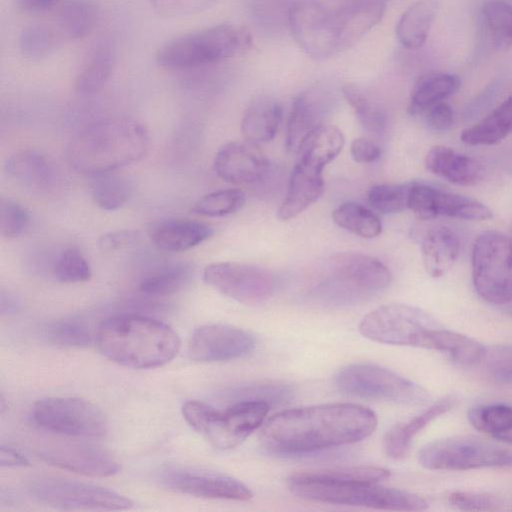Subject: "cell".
Here are the masks:
<instances>
[{
    "mask_svg": "<svg viewBox=\"0 0 512 512\" xmlns=\"http://www.w3.org/2000/svg\"><path fill=\"white\" fill-rule=\"evenodd\" d=\"M375 413L352 403L299 407L272 416L260 431V442L269 452L296 455L347 445L371 435Z\"/></svg>",
    "mask_w": 512,
    "mask_h": 512,
    "instance_id": "obj_1",
    "label": "cell"
},
{
    "mask_svg": "<svg viewBox=\"0 0 512 512\" xmlns=\"http://www.w3.org/2000/svg\"><path fill=\"white\" fill-rule=\"evenodd\" d=\"M149 134L139 121L115 117L79 130L67 146V159L77 172L90 177L115 172L138 162L149 148Z\"/></svg>",
    "mask_w": 512,
    "mask_h": 512,
    "instance_id": "obj_2",
    "label": "cell"
},
{
    "mask_svg": "<svg viewBox=\"0 0 512 512\" xmlns=\"http://www.w3.org/2000/svg\"><path fill=\"white\" fill-rule=\"evenodd\" d=\"M95 340L106 358L135 369L165 365L181 347L178 334L169 325L139 314L107 318L99 325Z\"/></svg>",
    "mask_w": 512,
    "mask_h": 512,
    "instance_id": "obj_3",
    "label": "cell"
},
{
    "mask_svg": "<svg viewBox=\"0 0 512 512\" xmlns=\"http://www.w3.org/2000/svg\"><path fill=\"white\" fill-rule=\"evenodd\" d=\"M295 496L314 502L385 510L422 511L428 502L419 495L377 482L339 480L319 471L294 474L287 480Z\"/></svg>",
    "mask_w": 512,
    "mask_h": 512,
    "instance_id": "obj_4",
    "label": "cell"
},
{
    "mask_svg": "<svg viewBox=\"0 0 512 512\" xmlns=\"http://www.w3.org/2000/svg\"><path fill=\"white\" fill-rule=\"evenodd\" d=\"M314 295L323 303L348 306L384 291L392 275L380 260L361 253L336 254L324 262Z\"/></svg>",
    "mask_w": 512,
    "mask_h": 512,
    "instance_id": "obj_5",
    "label": "cell"
},
{
    "mask_svg": "<svg viewBox=\"0 0 512 512\" xmlns=\"http://www.w3.org/2000/svg\"><path fill=\"white\" fill-rule=\"evenodd\" d=\"M251 43L246 29L223 23L166 42L157 51L156 62L167 70L198 69L232 58L249 49Z\"/></svg>",
    "mask_w": 512,
    "mask_h": 512,
    "instance_id": "obj_6",
    "label": "cell"
},
{
    "mask_svg": "<svg viewBox=\"0 0 512 512\" xmlns=\"http://www.w3.org/2000/svg\"><path fill=\"white\" fill-rule=\"evenodd\" d=\"M270 405L262 401H240L226 410L190 400L183 404L186 422L211 445L227 450L237 447L264 422Z\"/></svg>",
    "mask_w": 512,
    "mask_h": 512,
    "instance_id": "obj_7",
    "label": "cell"
},
{
    "mask_svg": "<svg viewBox=\"0 0 512 512\" xmlns=\"http://www.w3.org/2000/svg\"><path fill=\"white\" fill-rule=\"evenodd\" d=\"M472 279L478 295L502 305L512 301V239L495 230L482 232L472 248Z\"/></svg>",
    "mask_w": 512,
    "mask_h": 512,
    "instance_id": "obj_8",
    "label": "cell"
},
{
    "mask_svg": "<svg viewBox=\"0 0 512 512\" xmlns=\"http://www.w3.org/2000/svg\"><path fill=\"white\" fill-rule=\"evenodd\" d=\"M440 324L426 311L407 304H385L363 317L360 333L375 342L429 349Z\"/></svg>",
    "mask_w": 512,
    "mask_h": 512,
    "instance_id": "obj_9",
    "label": "cell"
},
{
    "mask_svg": "<svg viewBox=\"0 0 512 512\" xmlns=\"http://www.w3.org/2000/svg\"><path fill=\"white\" fill-rule=\"evenodd\" d=\"M334 382L341 392L360 398L405 405H423L430 398L419 384L374 364L347 365L336 373Z\"/></svg>",
    "mask_w": 512,
    "mask_h": 512,
    "instance_id": "obj_10",
    "label": "cell"
},
{
    "mask_svg": "<svg viewBox=\"0 0 512 512\" xmlns=\"http://www.w3.org/2000/svg\"><path fill=\"white\" fill-rule=\"evenodd\" d=\"M419 464L428 470L463 471L512 466V452L482 439L454 436L423 446Z\"/></svg>",
    "mask_w": 512,
    "mask_h": 512,
    "instance_id": "obj_11",
    "label": "cell"
},
{
    "mask_svg": "<svg viewBox=\"0 0 512 512\" xmlns=\"http://www.w3.org/2000/svg\"><path fill=\"white\" fill-rule=\"evenodd\" d=\"M31 417L40 428L71 437L96 438L107 432V421L94 404L74 397H48L38 400Z\"/></svg>",
    "mask_w": 512,
    "mask_h": 512,
    "instance_id": "obj_12",
    "label": "cell"
},
{
    "mask_svg": "<svg viewBox=\"0 0 512 512\" xmlns=\"http://www.w3.org/2000/svg\"><path fill=\"white\" fill-rule=\"evenodd\" d=\"M29 493L38 502L61 510H123L133 502L112 490L58 477L34 479Z\"/></svg>",
    "mask_w": 512,
    "mask_h": 512,
    "instance_id": "obj_13",
    "label": "cell"
},
{
    "mask_svg": "<svg viewBox=\"0 0 512 512\" xmlns=\"http://www.w3.org/2000/svg\"><path fill=\"white\" fill-rule=\"evenodd\" d=\"M291 33L299 47L315 60L341 52L334 9L317 0H294L288 18Z\"/></svg>",
    "mask_w": 512,
    "mask_h": 512,
    "instance_id": "obj_14",
    "label": "cell"
},
{
    "mask_svg": "<svg viewBox=\"0 0 512 512\" xmlns=\"http://www.w3.org/2000/svg\"><path fill=\"white\" fill-rule=\"evenodd\" d=\"M203 279L225 296L245 305L268 301L277 286L270 270L239 262L211 263L204 268Z\"/></svg>",
    "mask_w": 512,
    "mask_h": 512,
    "instance_id": "obj_15",
    "label": "cell"
},
{
    "mask_svg": "<svg viewBox=\"0 0 512 512\" xmlns=\"http://www.w3.org/2000/svg\"><path fill=\"white\" fill-rule=\"evenodd\" d=\"M407 208L422 220L440 216L482 221L492 218V210L482 202L461 194L422 183H410Z\"/></svg>",
    "mask_w": 512,
    "mask_h": 512,
    "instance_id": "obj_16",
    "label": "cell"
},
{
    "mask_svg": "<svg viewBox=\"0 0 512 512\" xmlns=\"http://www.w3.org/2000/svg\"><path fill=\"white\" fill-rule=\"evenodd\" d=\"M160 481L170 490L201 498L248 501L253 496L245 484L229 475L195 468H164Z\"/></svg>",
    "mask_w": 512,
    "mask_h": 512,
    "instance_id": "obj_17",
    "label": "cell"
},
{
    "mask_svg": "<svg viewBox=\"0 0 512 512\" xmlns=\"http://www.w3.org/2000/svg\"><path fill=\"white\" fill-rule=\"evenodd\" d=\"M256 346L248 331L227 324H207L197 328L188 344V355L198 362H219L241 358Z\"/></svg>",
    "mask_w": 512,
    "mask_h": 512,
    "instance_id": "obj_18",
    "label": "cell"
},
{
    "mask_svg": "<svg viewBox=\"0 0 512 512\" xmlns=\"http://www.w3.org/2000/svg\"><path fill=\"white\" fill-rule=\"evenodd\" d=\"M38 455L50 465L88 476L107 477L121 469L118 461L109 452L90 444L50 446L42 449Z\"/></svg>",
    "mask_w": 512,
    "mask_h": 512,
    "instance_id": "obj_19",
    "label": "cell"
},
{
    "mask_svg": "<svg viewBox=\"0 0 512 512\" xmlns=\"http://www.w3.org/2000/svg\"><path fill=\"white\" fill-rule=\"evenodd\" d=\"M255 145L248 141L224 144L213 163L218 177L231 184H248L262 179L268 172L269 162Z\"/></svg>",
    "mask_w": 512,
    "mask_h": 512,
    "instance_id": "obj_20",
    "label": "cell"
},
{
    "mask_svg": "<svg viewBox=\"0 0 512 512\" xmlns=\"http://www.w3.org/2000/svg\"><path fill=\"white\" fill-rule=\"evenodd\" d=\"M331 103L330 93L322 87L311 88L294 99L287 121V150L296 152L304 137L323 124L322 119Z\"/></svg>",
    "mask_w": 512,
    "mask_h": 512,
    "instance_id": "obj_21",
    "label": "cell"
},
{
    "mask_svg": "<svg viewBox=\"0 0 512 512\" xmlns=\"http://www.w3.org/2000/svg\"><path fill=\"white\" fill-rule=\"evenodd\" d=\"M323 192V169L297 160L277 212L278 218L285 221L295 218L315 203Z\"/></svg>",
    "mask_w": 512,
    "mask_h": 512,
    "instance_id": "obj_22",
    "label": "cell"
},
{
    "mask_svg": "<svg viewBox=\"0 0 512 512\" xmlns=\"http://www.w3.org/2000/svg\"><path fill=\"white\" fill-rule=\"evenodd\" d=\"M425 166L431 173L460 186H473L484 176L483 166L476 159L442 145L428 151Z\"/></svg>",
    "mask_w": 512,
    "mask_h": 512,
    "instance_id": "obj_23",
    "label": "cell"
},
{
    "mask_svg": "<svg viewBox=\"0 0 512 512\" xmlns=\"http://www.w3.org/2000/svg\"><path fill=\"white\" fill-rule=\"evenodd\" d=\"M211 226L188 219H172L156 225L150 238L156 248L164 252H184L209 239Z\"/></svg>",
    "mask_w": 512,
    "mask_h": 512,
    "instance_id": "obj_24",
    "label": "cell"
},
{
    "mask_svg": "<svg viewBox=\"0 0 512 512\" xmlns=\"http://www.w3.org/2000/svg\"><path fill=\"white\" fill-rule=\"evenodd\" d=\"M338 24L341 51L352 47L382 18L385 4L347 2L334 9Z\"/></svg>",
    "mask_w": 512,
    "mask_h": 512,
    "instance_id": "obj_25",
    "label": "cell"
},
{
    "mask_svg": "<svg viewBox=\"0 0 512 512\" xmlns=\"http://www.w3.org/2000/svg\"><path fill=\"white\" fill-rule=\"evenodd\" d=\"M456 397L445 396L411 420L395 425L384 436L383 449L393 459L404 458L414 437L430 422L451 410L456 404Z\"/></svg>",
    "mask_w": 512,
    "mask_h": 512,
    "instance_id": "obj_26",
    "label": "cell"
},
{
    "mask_svg": "<svg viewBox=\"0 0 512 512\" xmlns=\"http://www.w3.org/2000/svg\"><path fill=\"white\" fill-rule=\"evenodd\" d=\"M459 252V237L446 226L431 228L422 239L423 264L427 273L433 278L445 275L456 262Z\"/></svg>",
    "mask_w": 512,
    "mask_h": 512,
    "instance_id": "obj_27",
    "label": "cell"
},
{
    "mask_svg": "<svg viewBox=\"0 0 512 512\" xmlns=\"http://www.w3.org/2000/svg\"><path fill=\"white\" fill-rule=\"evenodd\" d=\"M282 119V108L277 100L267 95L255 97L244 112L241 131L253 144L274 138Z\"/></svg>",
    "mask_w": 512,
    "mask_h": 512,
    "instance_id": "obj_28",
    "label": "cell"
},
{
    "mask_svg": "<svg viewBox=\"0 0 512 512\" xmlns=\"http://www.w3.org/2000/svg\"><path fill=\"white\" fill-rule=\"evenodd\" d=\"M461 87V79L445 72L421 76L414 84L408 103V113L422 115L436 104L445 101Z\"/></svg>",
    "mask_w": 512,
    "mask_h": 512,
    "instance_id": "obj_29",
    "label": "cell"
},
{
    "mask_svg": "<svg viewBox=\"0 0 512 512\" xmlns=\"http://www.w3.org/2000/svg\"><path fill=\"white\" fill-rule=\"evenodd\" d=\"M344 144V136L338 128L321 124L301 141L296 150L297 160L323 169L338 156Z\"/></svg>",
    "mask_w": 512,
    "mask_h": 512,
    "instance_id": "obj_30",
    "label": "cell"
},
{
    "mask_svg": "<svg viewBox=\"0 0 512 512\" xmlns=\"http://www.w3.org/2000/svg\"><path fill=\"white\" fill-rule=\"evenodd\" d=\"M116 65V50L110 42L96 45L87 56L75 80L81 95L99 92L111 78Z\"/></svg>",
    "mask_w": 512,
    "mask_h": 512,
    "instance_id": "obj_31",
    "label": "cell"
},
{
    "mask_svg": "<svg viewBox=\"0 0 512 512\" xmlns=\"http://www.w3.org/2000/svg\"><path fill=\"white\" fill-rule=\"evenodd\" d=\"M5 172L16 183L31 189H43L53 178L52 165L40 152L32 149L13 154L5 164Z\"/></svg>",
    "mask_w": 512,
    "mask_h": 512,
    "instance_id": "obj_32",
    "label": "cell"
},
{
    "mask_svg": "<svg viewBox=\"0 0 512 512\" xmlns=\"http://www.w3.org/2000/svg\"><path fill=\"white\" fill-rule=\"evenodd\" d=\"M437 12L436 0H419L413 3L397 23L396 35L399 42L409 49L420 48L428 37Z\"/></svg>",
    "mask_w": 512,
    "mask_h": 512,
    "instance_id": "obj_33",
    "label": "cell"
},
{
    "mask_svg": "<svg viewBox=\"0 0 512 512\" xmlns=\"http://www.w3.org/2000/svg\"><path fill=\"white\" fill-rule=\"evenodd\" d=\"M512 133V93L497 108L461 133V140L473 146L493 145Z\"/></svg>",
    "mask_w": 512,
    "mask_h": 512,
    "instance_id": "obj_34",
    "label": "cell"
},
{
    "mask_svg": "<svg viewBox=\"0 0 512 512\" xmlns=\"http://www.w3.org/2000/svg\"><path fill=\"white\" fill-rule=\"evenodd\" d=\"M100 7L95 0H66L59 8L56 23L69 39H82L96 27Z\"/></svg>",
    "mask_w": 512,
    "mask_h": 512,
    "instance_id": "obj_35",
    "label": "cell"
},
{
    "mask_svg": "<svg viewBox=\"0 0 512 512\" xmlns=\"http://www.w3.org/2000/svg\"><path fill=\"white\" fill-rule=\"evenodd\" d=\"M429 349L448 353L456 363L462 366H474L482 362L488 351L475 339L441 327L432 332Z\"/></svg>",
    "mask_w": 512,
    "mask_h": 512,
    "instance_id": "obj_36",
    "label": "cell"
},
{
    "mask_svg": "<svg viewBox=\"0 0 512 512\" xmlns=\"http://www.w3.org/2000/svg\"><path fill=\"white\" fill-rule=\"evenodd\" d=\"M333 221L341 228L362 238L377 237L382 223L377 214L356 202H345L332 212Z\"/></svg>",
    "mask_w": 512,
    "mask_h": 512,
    "instance_id": "obj_37",
    "label": "cell"
},
{
    "mask_svg": "<svg viewBox=\"0 0 512 512\" xmlns=\"http://www.w3.org/2000/svg\"><path fill=\"white\" fill-rule=\"evenodd\" d=\"M484 31L498 48L512 47V4L505 0H489L481 8Z\"/></svg>",
    "mask_w": 512,
    "mask_h": 512,
    "instance_id": "obj_38",
    "label": "cell"
},
{
    "mask_svg": "<svg viewBox=\"0 0 512 512\" xmlns=\"http://www.w3.org/2000/svg\"><path fill=\"white\" fill-rule=\"evenodd\" d=\"M92 198L103 210L115 211L131 198L133 184L130 179L115 172L93 177Z\"/></svg>",
    "mask_w": 512,
    "mask_h": 512,
    "instance_id": "obj_39",
    "label": "cell"
},
{
    "mask_svg": "<svg viewBox=\"0 0 512 512\" xmlns=\"http://www.w3.org/2000/svg\"><path fill=\"white\" fill-rule=\"evenodd\" d=\"M191 275L192 267L189 264H172L144 277L139 290L149 296H168L182 289Z\"/></svg>",
    "mask_w": 512,
    "mask_h": 512,
    "instance_id": "obj_40",
    "label": "cell"
},
{
    "mask_svg": "<svg viewBox=\"0 0 512 512\" xmlns=\"http://www.w3.org/2000/svg\"><path fill=\"white\" fill-rule=\"evenodd\" d=\"M342 93L365 130L371 134L384 132L386 128L385 114L365 91L355 84H345L342 87Z\"/></svg>",
    "mask_w": 512,
    "mask_h": 512,
    "instance_id": "obj_41",
    "label": "cell"
},
{
    "mask_svg": "<svg viewBox=\"0 0 512 512\" xmlns=\"http://www.w3.org/2000/svg\"><path fill=\"white\" fill-rule=\"evenodd\" d=\"M467 417L475 429L495 438L512 431V406L509 405H477L469 409Z\"/></svg>",
    "mask_w": 512,
    "mask_h": 512,
    "instance_id": "obj_42",
    "label": "cell"
},
{
    "mask_svg": "<svg viewBox=\"0 0 512 512\" xmlns=\"http://www.w3.org/2000/svg\"><path fill=\"white\" fill-rule=\"evenodd\" d=\"M19 50L30 61H40L49 56L56 47V32L47 24L31 23L19 36Z\"/></svg>",
    "mask_w": 512,
    "mask_h": 512,
    "instance_id": "obj_43",
    "label": "cell"
},
{
    "mask_svg": "<svg viewBox=\"0 0 512 512\" xmlns=\"http://www.w3.org/2000/svg\"><path fill=\"white\" fill-rule=\"evenodd\" d=\"M245 199V193L240 189H221L198 199L191 210L201 216L221 217L241 209Z\"/></svg>",
    "mask_w": 512,
    "mask_h": 512,
    "instance_id": "obj_44",
    "label": "cell"
},
{
    "mask_svg": "<svg viewBox=\"0 0 512 512\" xmlns=\"http://www.w3.org/2000/svg\"><path fill=\"white\" fill-rule=\"evenodd\" d=\"M293 397L290 385L278 382L251 383L232 389L229 398L233 403L240 401H262L271 405L289 402Z\"/></svg>",
    "mask_w": 512,
    "mask_h": 512,
    "instance_id": "obj_45",
    "label": "cell"
},
{
    "mask_svg": "<svg viewBox=\"0 0 512 512\" xmlns=\"http://www.w3.org/2000/svg\"><path fill=\"white\" fill-rule=\"evenodd\" d=\"M53 275L61 283H80L89 280L92 271L89 262L78 249L68 248L56 258Z\"/></svg>",
    "mask_w": 512,
    "mask_h": 512,
    "instance_id": "obj_46",
    "label": "cell"
},
{
    "mask_svg": "<svg viewBox=\"0 0 512 512\" xmlns=\"http://www.w3.org/2000/svg\"><path fill=\"white\" fill-rule=\"evenodd\" d=\"M410 184H379L367 194L369 204L383 214L398 213L407 208Z\"/></svg>",
    "mask_w": 512,
    "mask_h": 512,
    "instance_id": "obj_47",
    "label": "cell"
},
{
    "mask_svg": "<svg viewBox=\"0 0 512 512\" xmlns=\"http://www.w3.org/2000/svg\"><path fill=\"white\" fill-rule=\"evenodd\" d=\"M31 222V214L26 207L10 198L0 199V234L13 239L22 235Z\"/></svg>",
    "mask_w": 512,
    "mask_h": 512,
    "instance_id": "obj_48",
    "label": "cell"
},
{
    "mask_svg": "<svg viewBox=\"0 0 512 512\" xmlns=\"http://www.w3.org/2000/svg\"><path fill=\"white\" fill-rule=\"evenodd\" d=\"M45 336L54 344L61 346L81 347L91 342L88 329L75 320H60L48 324Z\"/></svg>",
    "mask_w": 512,
    "mask_h": 512,
    "instance_id": "obj_49",
    "label": "cell"
},
{
    "mask_svg": "<svg viewBox=\"0 0 512 512\" xmlns=\"http://www.w3.org/2000/svg\"><path fill=\"white\" fill-rule=\"evenodd\" d=\"M216 0H150L152 9L165 17H183L199 13Z\"/></svg>",
    "mask_w": 512,
    "mask_h": 512,
    "instance_id": "obj_50",
    "label": "cell"
},
{
    "mask_svg": "<svg viewBox=\"0 0 512 512\" xmlns=\"http://www.w3.org/2000/svg\"><path fill=\"white\" fill-rule=\"evenodd\" d=\"M448 501L450 505L463 511H491L498 505L491 495L467 491L452 492Z\"/></svg>",
    "mask_w": 512,
    "mask_h": 512,
    "instance_id": "obj_51",
    "label": "cell"
},
{
    "mask_svg": "<svg viewBox=\"0 0 512 512\" xmlns=\"http://www.w3.org/2000/svg\"><path fill=\"white\" fill-rule=\"evenodd\" d=\"M485 360L489 372L497 381L512 383V347L501 346L490 353L487 351Z\"/></svg>",
    "mask_w": 512,
    "mask_h": 512,
    "instance_id": "obj_52",
    "label": "cell"
},
{
    "mask_svg": "<svg viewBox=\"0 0 512 512\" xmlns=\"http://www.w3.org/2000/svg\"><path fill=\"white\" fill-rule=\"evenodd\" d=\"M427 125L435 131H447L454 124L453 108L446 102H440L425 113Z\"/></svg>",
    "mask_w": 512,
    "mask_h": 512,
    "instance_id": "obj_53",
    "label": "cell"
},
{
    "mask_svg": "<svg viewBox=\"0 0 512 512\" xmlns=\"http://www.w3.org/2000/svg\"><path fill=\"white\" fill-rule=\"evenodd\" d=\"M138 240V232L122 229L102 235L99 239V246L105 251H116L134 245Z\"/></svg>",
    "mask_w": 512,
    "mask_h": 512,
    "instance_id": "obj_54",
    "label": "cell"
},
{
    "mask_svg": "<svg viewBox=\"0 0 512 512\" xmlns=\"http://www.w3.org/2000/svg\"><path fill=\"white\" fill-rule=\"evenodd\" d=\"M350 154L358 163H373L381 157L382 150L370 139L360 137L352 141Z\"/></svg>",
    "mask_w": 512,
    "mask_h": 512,
    "instance_id": "obj_55",
    "label": "cell"
},
{
    "mask_svg": "<svg viewBox=\"0 0 512 512\" xmlns=\"http://www.w3.org/2000/svg\"><path fill=\"white\" fill-rule=\"evenodd\" d=\"M0 464L6 467H25L29 466V461L18 450L2 445L0 450Z\"/></svg>",
    "mask_w": 512,
    "mask_h": 512,
    "instance_id": "obj_56",
    "label": "cell"
},
{
    "mask_svg": "<svg viewBox=\"0 0 512 512\" xmlns=\"http://www.w3.org/2000/svg\"><path fill=\"white\" fill-rule=\"evenodd\" d=\"M60 0H16L19 10L26 13H42L52 9Z\"/></svg>",
    "mask_w": 512,
    "mask_h": 512,
    "instance_id": "obj_57",
    "label": "cell"
},
{
    "mask_svg": "<svg viewBox=\"0 0 512 512\" xmlns=\"http://www.w3.org/2000/svg\"><path fill=\"white\" fill-rule=\"evenodd\" d=\"M1 313L2 314H10L14 313L18 310L19 304L17 300L9 293L1 292Z\"/></svg>",
    "mask_w": 512,
    "mask_h": 512,
    "instance_id": "obj_58",
    "label": "cell"
},
{
    "mask_svg": "<svg viewBox=\"0 0 512 512\" xmlns=\"http://www.w3.org/2000/svg\"><path fill=\"white\" fill-rule=\"evenodd\" d=\"M342 1H343L342 3H347V2H372V3L386 4V2L388 0H342Z\"/></svg>",
    "mask_w": 512,
    "mask_h": 512,
    "instance_id": "obj_59",
    "label": "cell"
}]
</instances>
